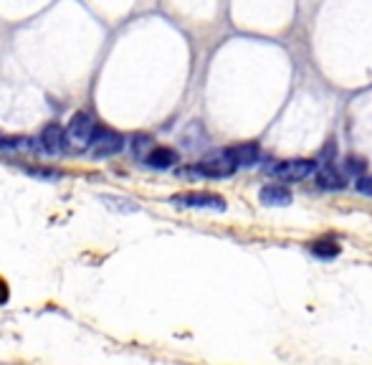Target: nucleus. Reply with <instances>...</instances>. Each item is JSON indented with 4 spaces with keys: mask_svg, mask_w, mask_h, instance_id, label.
Instances as JSON below:
<instances>
[{
    "mask_svg": "<svg viewBox=\"0 0 372 365\" xmlns=\"http://www.w3.org/2000/svg\"><path fill=\"white\" fill-rule=\"evenodd\" d=\"M96 129H99V124H96V120L89 115V112H76L66 127V150L69 152L91 150V142H94Z\"/></svg>",
    "mask_w": 372,
    "mask_h": 365,
    "instance_id": "nucleus-1",
    "label": "nucleus"
},
{
    "mask_svg": "<svg viewBox=\"0 0 372 365\" xmlns=\"http://www.w3.org/2000/svg\"><path fill=\"white\" fill-rule=\"evenodd\" d=\"M170 201L175 206L185 208H213V211H226V198L218 193H208V190H187V193L173 195Z\"/></svg>",
    "mask_w": 372,
    "mask_h": 365,
    "instance_id": "nucleus-2",
    "label": "nucleus"
},
{
    "mask_svg": "<svg viewBox=\"0 0 372 365\" xmlns=\"http://www.w3.org/2000/svg\"><path fill=\"white\" fill-rule=\"evenodd\" d=\"M319 165L314 160H304V158H296V160H284V163H277L271 168V175L281 178V180H304L309 175H317Z\"/></svg>",
    "mask_w": 372,
    "mask_h": 365,
    "instance_id": "nucleus-3",
    "label": "nucleus"
},
{
    "mask_svg": "<svg viewBox=\"0 0 372 365\" xmlns=\"http://www.w3.org/2000/svg\"><path fill=\"white\" fill-rule=\"evenodd\" d=\"M124 147V134L117 132V129L99 127L94 134V142H91V152L96 158H109V155H117Z\"/></svg>",
    "mask_w": 372,
    "mask_h": 365,
    "instance_id": "nucleus-4",
    "label": "nucleus"
},
{
    "mask_svg": "<svg viewBox=\"0 0 372 365\" xmlns=\"http://www.w3.org/2000/svg\"><path fill=\"white\" fill-rule=\"evenodd\" d=\"M195 173L203 178H231L236 173V165L223 152H218L213 158H205L203 163L195 165Z\"/></svg>",
    "mask_w": 372,
    "mask_h": 365,
    "instance_id": "nucleus-5",
    "label": "nucleus"
},
{
    "mask_svg": "<svg viewBox=\"0 0 372 365\" xmlns=\"http://www.w3.org/2000/svg\"><path fill=\"white\" fill-rule=\"evenodd\" d=\"M38 147H41L46 155H59V152L66 150V129H61L59 124H46L38 137Z\"/></svg>",
    "mask_w": 372,
    "mask_h": 365,
    "instance_id": "nucleus-6",
    "label": "nucleus"
},
{
    "mask_svg": "<svg viewBox=\"0 0 372 365\" xmlns=\"http://www.w3.org/2000/svg\"><path fill=\"white\" fill-rule=\"evenodd\" d=\"M223 155L231 160V163L236 165V168H253V165L258 163V155H261V150H258L256 142H243V145H233V147H226L223 150Z\"/></svg>",
    "mask_w": 372,
    "mask_h": 365,
    "instance_id": "nucleus-7",
    "label": "nucleus"
},
{
    "mask_svg": "<svg viewBox=\"0 0 372 365\" xmlns=\"http://www.w3.org/2000/svg\"><path fill=\"white\" fill-rule=\"evenodd\" d=\"M144 163L150 165V168H155V170H168L175 163H180V155H178V150H173V147L160 145L150 152V158L144 160Z\"/></svg>",
    "mask_w": 372,
    "mask_h": 365,
    "instance_id": "nucleus-8",
    "label": "nucleus"
},
{
    "mask_svg": "<svg viewBox=\"0 0 372 365\" xmlns=\"http://www.w3.org/2000/svg\"><path fill=\"white\" fill-rule=\"evenodd\" d=\"M258 198H261L264 206H289L294 201V195H291V190L286 185H266V188H261Z\"/></svg>",
    "mask_w": 372,
    "mask_h": 365,
    "instance_id": "nucleus-9",
    "label": "nucleus"
},
{
    "mask_svg": "<svg viewBox=\"0 0 372 365\" xmlns=\"http://www.w3.org/2000/svg\"><path fill=\"white\" fill-rule=\"evenodd\" d=\"M317 182H319V188L339 190V188H344V175L337 173L335 165H322L317 170Z\"/></svg>",
    "mask_w": 372,
    "mask_h": 365,
    "instance_id": "nucleus-10",
    "label": "nucleus"
},
{
    "mask_svg": "<svg viewBox=\"0 0 372 365\" xmlns=\"http://www.w3.org/2000/svg\"><path fill=\"white\" fill-rule=\"evenodd\" d=\"M0 150L30 152V150H36V142L30 140V137H0Z\"/></svg>",
    "mask_w": 372,
    "mask_h": 365,
    "instance_id": "nucleus-11",
    "label": "nucleus"
},
{
    "mask_svg": "<svg viewBox=\"0 0 372 365\" xmlns=\"http://www.w3.org/2000/svg\"><path fill=\"white\" fill-rule=\"evenodd\" d=\"M155 150V142H152L150 134H134L132 140V152L137 160H147L150 158V152Z\"/></svg>",
    "mask_w": 372,
    "mask_h": 365,
    "instance_id": "nucleus-12",
    "label": "nucleus"
},
{
    "mask_svg": "<svg viewBox=\"0 0 372 365\" xmlns=\"http://www.w3.org/2000/svg\"><path fill=\"white\" fill-rule=\"evenodd\" d=\"M312 254L322 256V259H332V256L339 254V243H335V241H317L312 246Z\"/></svg>",
    "mask_w": 372,
    "mask_h": 365,
    "instance_id": "nucleus-13",
    "label": "nucleus"
},
{
    "mask_svg": "<svg viewBox=\"0 0 372 365\" xmlns=\"http://www.w3.org/2000/svg\"><path fill=\"white\" fill-rule=\"evenodd\" d=\"M344 168H347L349 175L360 180L362 173H365V160H362V158H347V165H344Z\"/></svg>",
    "mask_w": 372,
    "mask_h": 365,
    "instance_id": "nucleus-14",
    "label": "nucleus"
},
{
    "mask_svg": "<svg viewBox=\"0 0 372 365\" xmlns=\"http://www.w3.org/2000/svg\"><path fill=\"white\" fill-rule=\"evenodd\" d=\"M28 175L43 178V180H59L61 173L59 170H41V168H28Z\"/></svg>",
    "mask_w": 372,
    "mask_h": 365,
    "instance_id": "nucleus-15",
    "label": "nucleus"
},
{
    "mask_svg": "<svg viewBox=\"0 0 372 365\" xmlns=\"http://www.w3.org/2000/svg\"><path fill=\"white\" fill-rule=\"evenodd\" d=\"M354 188L360 190V193H365V195H372V175H362L360 180L354 182Z\"/></svg>",
    "mask_w": 372,
    "mask_h": 365,
    "instance_id": "nucleus-16",
    "label": "nucleus"
},
{
    "mask_svg": "<svg viewBox=\"0 0 372 365\" xmlns=\"http://www.w3.org/2000/svg\"><path fill=\"white\" fill-rule=\"evenodd\" d=\"M8 299H11V286H8V282L0 277V307H3Z\"/></svg>",
    "mask_w": 372,
    "mask_h": 365,
    "instance_id": "nucleus-17",
    "label": "nucleus"
}]
</instances>
